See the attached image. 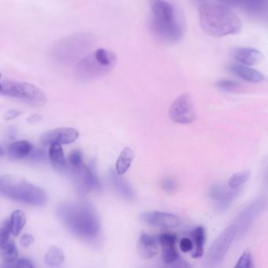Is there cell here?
Returning <instances> with one entry per match:
<instances>
[{
	"label": "cell",
	"instance_id": "cell-15",
	"mask_svg": "<svg viewBox=\"0 0 268 268\" xmlns=\"http://www.w3.org/2000/svg\"><path fill=\"white\" fill-rule=\"evenodd\" d=\"M109 179L111 185L117 194L126 200H133L135 198V193L133 189L128 182L124 180L117 172L110 170L109 172Z\"/></svg>",
	"mask_w": 268,
	"mask_h": 268
},
{
	"label": "cell",
	"instance_id": "cell-29",
	"mask_svg": "<svg viewBox=\"0 0 268 268\" xmlns=\"http://www.w3.org/2000/svg\"><path fill=\"white\" fill-rule=\"evenodd\" d=\"M180 259V255L176 250V246H169L162 248V260L166 265L176 263Z\"/></svg>",
	"mask_w": 268,
	"mask_h": 268
},
{
	"label": "cell",
	"instance_id": "cell-33",
	"mask_svg": "<svg viewBox=\"0 0 268 268\" xmlns=\"http://www.w3.org/2000/svg\"><path fill=\"white\" fill-rule=\"evenodd\" d=\"M161 187L167 193L172 194V193H174L176 191L177 183H176V180L174 179H172L171 177H167L165 178L161 181Z\"/></svg>",
	"mask_w": 268,
	"mask_h": 268
},
{
	"label": "cell",
	"instance_id": "cell-2",
	"mask_svg": "<svg viewBox=\"0 0 268 268\" xmlns=\"http://www.w3.org/2000/svg\"><path fill=\"white\" fill-rule=\"evenodd\" d=\"M199 19L204 31L214 37L239 33L243 26L231 8L215 2H204L199 6Z\"/></svg>",
	"mask_w": 268,
	"mask_h": 268
},
{
	"label": "cell",
	"instance_id": "cell-10",
	"mask_svg": "<svg viewBox=\"0 0 268 268\" xmlns=\"http://www.w3.org/2000/svg\"><path fill=\"white\" fill-rule=\"evenodd\" d=\"M169 117L173 122L189 124L196 118L192 98L189 94H183L172 102L169 109Z\"/></svg>",
	"mask_w": 268,
	"mask_h": 268
},
{
	"label": "cell",
	"instance_id": "cell-38",
	"mask_svg": "<svg viewBox=\"0 0 268 268\" xmlns=\"http://www.w3.org/2000/svg\"><path fill=\"white\" fill-rule=\"evenodd\" d=\"M15 268H35V267H34L33 263L31 262L29 260L21 258V259L17 260V262L15 264Z\"/></svg>",
	"mask_w": 268,
	"mask_h": 268
},
{
	"label": "cell",
	"instance_id": "cell-25",
	"mask_svg": "<svg viewBox=\"0 0 268 268\" xmlns=\"http://www.w3.org/2000/svg\"><path fill=\"white\" fill-rule=\"evenodd\" d=\"M240 4L247 13L252 15L262 14L266 11L268 6V2L264 0H247Z\"/></svg>",
	"mask_w": 268,
	"mask_h": 268
},
{
	"label": "cell",
	"instance_id": "cell-20",
	"mask_svg": "<svg viewBox=\"0 0 268 268\" xmlns=\"http://www.w3.org/2000/svg\"><path fill=\"white\" fill-rule=\"evenodd\" d=\"M192 242L194 243L193 258H199L204 254V245L206 243V230L202 227L195 228L191 233Z\"/></svg>",
	"mask_w": 268,
	"mask_h": 268
},
{
	"label": "cell",
	"instance_id": "cell-14",
	"mask_svg": "<svg viewBox=\"0 0 268 268\" xmlns=\"http://www.w3.org/2000/svg\"><path fill=\"white\" fill-rule=\"evenodd\" d=\"M158 241L157 237L147 235V234H142L139 238V243H138V250L139 254L143 259H152L158 254Z\"/></svg>",
	"mask_w": 268,
	"mask_h": 268
},
{
	"label": "cell",
	"instance_id": "cell-42",
	"mask_svg": "<svg viewBox=\"0 0 268 268\" xmlns=\"http://www.w3.org/2000/svg\"><path fill=\"white\" fill-rule=\"evenodd\" d=\"M42 120V117L40 115L35 114L32 115L31 117H28L27 119V121H28L29 124H35V123L39 122V120Z\"/></svg>",
	"mask_w": 268,
	"mask_h": 268
},
{
	"label": "cell",
	"instance_id": "cell-12",
	"mask_svg": "<svg viewBox=\"0 0 268 268\" xmlns=\"http://www.w3.org/2000/svg\"><path fill=\"white\" fill-rule=\"evenodd\" d=\"M79 132L72 128H60L45 131L40 136L41 144L51 146L53 144H69L77 140Z\"/></svg>",
	"mask_w": 268,
	"mask_h": 268
},
{
	"label": "cell",
	"instance_id": "cell-17",
	"mask_svg": "<svg viewBox=\"0 0 268 268\" xmlns=\"http://www.w3.org/2000/svg\"><path fill=\"white\" fill-rule=\"evenodd\" d=\"M234 57L239 62L246 65H254L262 62L264 54L253 48H238L234 52Z\"/></svg>",
	"mask_w": 268,
	"mask_h": 268
},
{
	"label": "cell",
	"instance_id": "cell-45",
	"mask_svg": "<svg viewBox=\"0 0 268 268\" xmlns=\"http://www.w3.org/2000/svg\"><path fill=\"white\" fill-rule=\"evenodd\" d=\"M267 183H268V176H267Z\"/></svg>",
	"mask_w": 268,
	"mask_h": 268
},
{
	"label": "cell",
	"instance_id": "cell-11",
	"mask_svg": "<svg viewBox=\"0 0 268 268\" xmlns=\"http://www.w3.org/2000/svg\"><path fill=\"white\" fill-rule=\"evenodd\" d=\"M267 206V200L264 197L257 198L245 208L235 219V225L238 229V235H244L250 226L259 217Z\"/></svg>",
	"mask_w": 268,
	"mask_h": 268
},
{
	"label": "cell",
	"instance_id": "cell-28",
	"mask_svg": "<svg viewBox=\"0 0 268 268\" xmlns=\"http://www.w3.org/2000/svg\"><path fill=\"white\" fill-rule=\"evenodd\" d=\"M217 87L220 90L228 92L239 93L243 91V87L240 83L234 80H221L217 83Z\"/></svg>",
	"mask_w": 268,
	"mask_h": 268
},
{
	"label": "cell",
	"instance_id": "cell-19",
	"mask_svg": "<svg viewBox=\"0 0 268 268\" xmlns=\"http://www.w3.org/2000/svg\"><path fill=\"white\" fill-rule=\"evenodd\" d=\"M48 157L54 169L59 172H65L68 169V163L65 160V154L60 144H53L48 150Z\"/></svg>",
	"mask_w": 268,
	"mask_h": 268
},
{
	"label": "cell",
	"instance_id": "cell-9",
	"mask_svg": "<svg viewBox=\"0 0 268 268\" xmlns=\"http://www.w3.org/2000/svg\"><path fill=\"white\" fill-rule=\"evenodd\" d=\"M68 169L78 194L85 195L91 190L97 191L101 190V183L94 162H91L88 166L83 163L80 166L68 167Z\"/></svg>",
	"mask_w": 268,
	"mask_h": 268
},
{
	"label": "cell",
	"instance_id": "cell-37",
	"mask_svg": "<svg viewBox=\"0 0 268 268\" xmlns=\"http://www.w3.org/2000/svg\"><path fill=\"white\" fill-rule=\"evenodd\" d=\"M180 250L183 253H189L194 250V243L191 239L188 238H183L181 239L180 243Z\"/></svg>",
	"mask_w": 268,
	"mask_h": 268
},
{
	"label": "cell",
	"instance_id": "cell-36",
	"mask_svg": "<svg viewBox=\"0 0 268 268\" xmlns=\"http://www.w3.org/2000/svg\"><path fill=\"white\" fill-rule=\"evenodd\" d=\"M46 154L43 150H35L31 152L29 157H28L29 161H43L46 160Z\"/></svg>",
	"mask_w": 268,
	"mask_h": 268
},
{
	"label": "cell",
	"instance_id": "cell-6",
	"mask_svg": "<svg viewBox=\"0 0 268 268\" xmlns=\"http://www.w3.org/2000/svg\"><path fill=\"white\" fill-rule=\"evenodd\" d=\"M117 55L111 50L98 48L83 57L76 66L75 74L82 80H96L114 68Z\"/></svg>",
	"mask_w": 268,
	"mask_h": 268
},
{
	"label": "cell",
	"instance_id": "cell-31",
	"mask_svg": "<svg viewBox=\"0 0 268 268\" xmlns=\"http://www.w3.org/2000/svg\"><path fill=\"white\" fill-rule=\"evenodd\" d=\"M253 268V257L249 250L243 253L240 259L238 261L235 268Z\"/></svg>",
	"mask_w": 268,
	"mask_h": 268
},
{
	"label": "cell",
	"instance_id": "cell-27",
	"mask_svg": "<svg viewBox=\"0 0 268 268\" xmlns=\"http://www.w3.org/2000/svg\"><path fill=\"white\" fill-rule=\"evenodd\" d=\"M250 172L249 171H243V172H237L235 174L232 175L228 180V186L230 188L240 189L239 187L243 185L246 182L248 181L250 179Z\"/></svg>",
	"mask_w": 268,
	"mask_h": 268
},
{
	"label": "cell",
	"instance_id": "cell-39",
	"mask_svg": "<svg viewBox=\"0 0 268 268\" xmlns=\"http://www.w3.org/2000/svg\"><path fill=\"white\" fill-rule=\"evenodd\" d=\"M33 236L29 234H26V235H23L22 237L20 238V245L24 247V248H28L31 246L32 243H34Z\"/></svg>",
	"mask_w": 268,
	"mask_h": 268
},
{
	"label": "cell",
	"instance_id": "cell-22",
	"mask_svg": "<svg viewBox=\"0 0 268 268\" xmlns=\"http://www.w3.org/2000/svg\"><path fill=\"white\" fill-rule=\"evenodd\" d=\"M240 191V189H235V190L226 189L222 196L215 202L217 210L220 212H225L226 210H228L231 206V204L233 203L234 201L239 196Z\"/></svg>",
	"mask_w": 268,
	"mask_h": 268
},
{
	"label": "cell",
	"instance_id": "cell-13",
	"mask_svg": "<svg viewBox=\"0 0 268 268\" xmlns=\"http://www.w3.org/2000/svg\"><path fill=\"white\" fill-rule=\"evenodd\" d=\"M141 221L161 229H173L180 226V220L175 215L161 212H146L139 217Z\"/></svg>",
	"mask_w": 268,
	"mask_h": 268
},
{
	"label": "cell",
	"instance_id": "cell-8",
	"mask_svg": "<svg viewBox=\"0 0 268 268\" xmlns=\"http://www.w3.org/2000/svg\"><path fill=\"white\" fill-rule=\"evenodd\" d=\"M238 235L235 224L226 228L215 240L204 261L203 268H217L222 264L231 245Z\"/></svg>",
	"mask_w": 268,
	"mask_h": 268
},
{
	"label": "cell",
	"instance_id": "cell-3",
	"mask_svg": "<svg viewBox=\"0 0 268 268\" xmlns=\"http://www.w3.org/2000/svg\"><path fill=\"white\" fill-rule=\"evenodd\" d=\"M150 29L165 42H176L183 35V27L177 9L172 2L157 0L152 2Z\"/></svg>",
	"mask_w": 268,
	"mask_h": 268
},
{
	"label": "cell",
	"instance_id": "cell-4",
	"mask_svg": "<svg viewBox=\"0 0 268 268\" xmlns=\"http://www.w3.org/2000/svg\"><path fill=\"white\" fill-rule=\"evenodd\" d=\"M0 192L8 199L28 206H43L47 202V195L43 189L13 175L1 176Z\"/></svg>",
	"mask_w": 268,
	"mask_h": 268
},
{
	"label": "cell",
	"instance_id": "cell-44",
	"mask_svg": "<svg viewBox=\"0 0 268 268\" xmlns=\"http://www.w3.org/2000/svg\"><path fill=\"white\" fill-rule=\"evenodd\" d=\"M2 268H16L15 265H13V263H6L4 262L2 265Z\"/></svg>",
	"mask_w": 268,
	"mask_h": 268
},
{
	"label": "cell",
	"instance_id": "cell-30",
	"mask_svg": "<svg viewBox=\"0 0 268 268\" xmlns=\"http://www.w3.org/2000/svg\"><path fill=\"white\" fill-rule=\"evenodd\" d=\"M157 241L162 248L169 247V246H176V243H177V236L175 234L166 232V233L158 235Z\"/></svg>",
	"mask_w": 268,
	"mask_h": 268
},
{
	"label": "cell",
	"instance_id": "cell-5",
	"mask_svg": "<svg viewBox=\"0 0 268 268\" xmlns=\"http://www.w3.org/2000/svg\"><path fill=\"white\" fill-rule=\"evenodd\" d=\"M94 36L88 33H77L56 41L49 50L50 59L57 64H71L91 48Z\"/></svg>",
	"mask_w": 268,
	"mask_h": 268
},
{
	"label": "cell",
	"instance_id": "cell-26",
	"mask_svg": "<svg viewBox=\"0 0 268 268\" xmlns=\"http://www.w3.org/2000/svg\"><path fill=\"white\" fill-rule=\"evenodd\" d=\"M1 251L4 262L13 263L18 257L17 246L11 241H8L6 244L1 246Z\"/></svg>",
	"mask_w": 268,
	"mask_h": 268
},
{
	"label": "cell",
	"instance_id": "cell-23",
	"mask_svg": "<svg viewBox=\"0 0 268 268\" xmlns=\"http://www.w3.org/2000/svg\"><path fill=\"white\" fill-rule=\"evenodd\" d=\"M9 230L13 236H17L22 231L26 224V217L24 213L20 210L13 212L9 220Z\"/></svg>",
	"mask_w": 268,
	"mask_h": 268
},
{
	"label": "cell",
	"instance_id": "cell-1",
	"mask_svg": "<svg viewBox=\"0 0 268 268\" xmlns=\"http://www.w3.org/2000/svg\"><path fill=\"white\" fill-rule=\"evenodd\" d=\"M57 215L61 224L72 235L84 240L98 237L101 229L98 213L85 202H67L60 205Z\"/></svg>",
	"mask_w": 268,
	"mask_h": 268
},
{
	"label": "cell",
	"instance_id": "cell-32",
	"mask_svg": "<svg viewBox=\"0 0 268 268\" xmlns=\"http://www.w3.org/2000/svg\"><path fill=\"white\" fill-rule=\"evenodd\" d=\"M83 154L80 150H76L71 153L68 158V167H77L83 164Z\"/></svg>",
	"mask_w": 268,
	"mask_h": 268
},
{
	"label": "cell",
	"instance_id": "cell-41",
	"mask_svg": "<svg viewBox=\"0 0 268 268\" xmlns=\"http://www.w3.org/2000/svg\"><path fill=\"white\" fill-rule=\"evenodd\" d=\"M176 268H194V267L191 266L189 263H187V261H184V260L180 258L176 261Z\"/></svg>",
	"mask_w": 268,
	"mask_h": 268
},
{
	"label": "cell",
	"instance_id": "cell-16",
	"mask_svg": "<svg viewBox=\"0 0 268 268\" xmlns=\"http://www.w3.org/2000/svg\"><path fill=\"white\" fill-rule=\"evenodd\" d=\"M33 150V146L28 141L20 140L14 142L8 146L6 154L9 159L17 161L29 157Z\"/></svg>",
	"mask_w": 268,
	"mask_h": 268
},
{
	"label": "cell",
	"instance_id": "cell-18",
	"mask_svg": "<svg viewBox=\"0 0 268 268\" xmlns=\"http://www.w3.org/2000/svg\"><path fill=\"white\" fill-rule=\"evenodd\" d=\"M231 71L246 81L259 83L265 80V76L261 72L249 68L246 65L234 64L231 66Z\"/></svg>",
	"mask_w": 268,
	"mask_h": 268
},
{
	"label": "cell",
	"instance_id": "cell-40",
	"mask_svg": "<svg viewBox=\"0 0 268 268\" xmlns=\"http://www.w3.org/2000/svg\"><path fill=\"white\" fill-rule=\"evenodd\" d=\"M20 114H21V112L17 111V110H15V109H11V110H9V111L5 113V114H4V119L6 120H12V119L19 117Z\"/></svg>",
	"mask_w": 268,
	"mask_h": 268
},
{
	"label": "cell",
	"instance_id": "cell-43",
	"mask_svg": "<svg viewBox=\"0 0 268 268\" xmlns=\"http://www.w3.org/2000/svg\"><path fill=\"white\" fill-rule=\"evenodd\" d=\"M17 131V130H16V128L15 127H11V128H9V129H8V132H7V137L8 139H10V140H12V139H14L15 138H16V132Z\"/></svg>",
	"mask_w": 268,
	"mask_h": 268
},
{
	"label": "cell",
	"instance_id": "cell-46",
	"mask_svg": "<svg viewBox=\"0 0 268 268\" xmlns=\"http://www.w3.org/2000/svg\"></svg>",
	"mask_w": 268,
	"mask_h": 268
},
{
	"label": "cell",
	"instance_id": "cell-34",
	"mask_svg": "<svg viewBox=\"0 0 268 268\" xmlns=\"http://www.w3.org/2000/svg\"><path fill=\"white\" fill-rule=\"evenodd\" d=\"M10 233L9 230V220H6L3 224L1 226V230H0V243L1 246L6 244L9 241V235Z\"/></svg>",
	"mask_w": 268,
	"mask_h": 268
},
{
	"label": "cell",
	"instance_id": "cell-24",
	"mask_svg": "<svg viewBox=\"0 0 268 268\" xmlns=\"http://www.w3.org/2000/svg\"><path fill=\"white\" fill-rule=\"evenodd\" d=\"M44 261L47 266L51 268L59 266L65 261V254L57 246H51L45 254Z\"/></svg>",
	"mask_w": 268,
	"mask_h": 268
},
{
	"label": "cell",
	"instance_id": "cell-35",
	"mask_svg": "<svg viewBox=\"0 0 268 268\" xmlns=\"http://www.w3.org/2000/svg\"><path fill=\"white\" fill-rule=\"evenodd\" d=\"M226 189H227L226 187H222L219 184L213 185L209 191V198H211L215 202H217V200L220 199V197L222 196Z\"/></svg>",
	"mask_w": 268,
	"mask_h": 268
},
{
	"label": "cell",
	"instance_id": "cell-7",
	"mask_svg": "<svg viewBox=\"0 0 268 268\" xmlns=\"http://www.w3.org/2000/svg\"><path fill=\"white\" fill-rule=\"evenodd\" d=\"M0 83V94L2 96L20 100L35 107L43 106L47 101L45 93L31 83L8 79H2Z\"/></svg>",
	"mask_w": 268,
	"mask_h": 268
},
{
	"label": "cell",
	"instance_id": "cell-21",
	"mask_svg": "<svg viewBox=\"0 0 268 268\" xmlns=\"http://www.w3.org/2000/svg\"><path fill=\"white\" fill-rule=\"evenodd\" d=\"M134 157H135V153L133 150H131L129 147H126L123 150L116 164V172L117 174L122 176L128 172L131 163L133 161Z\"/></svg>",
	"mask_w": 268,
	"mask_h": 268
}]
</instances>
